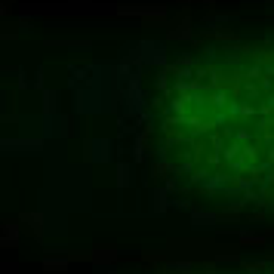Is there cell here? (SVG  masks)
<instances>
[{"label":"cell","mask_w":274,"mask_h":274,"mask_svg":"<svg viewBox=\"0 0 274 274\" xmlns=\"http://www.w3.org/2000/svg\"><path fill=\"white\" fill-rule=\"evenodd\" d=\"M157 274H274V265H243V268H207V271H157Z\"/></svg>","instance_id":"2"},{"label":"cell","mask_w":274,"mask_h":274,"mask_svg":"<svg viewBox=\"0 0 274 274\" xmlns=\"http://www.w3.org/2000/svg\"><path fill=\"white\" fill-rule=\"evenodd\" d=\"M163 179L219 216L274 219V37L203 43L154 86Z\"/></svg>","instance_id":"1"}]
</instances>
